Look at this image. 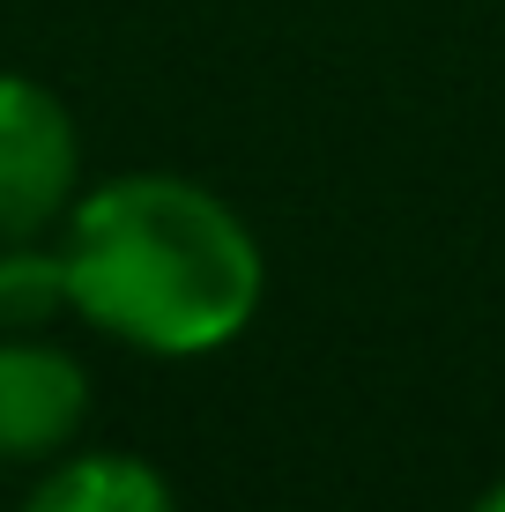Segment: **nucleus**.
Returning a JSON list of instances; mask_svg holds the SVG:
<instances>
[{
    "mask_svg": "<svg viewBox=\"0 0 505 512\" xmlns=\"http://www.w3.org/2000/svg\"><path fill=\"white\" fill-rule=\"evenodd\" d=\"M82 141L67 104L30 75H0V245L38 238L75 208Z\"/></svg>",
    "mask_w": 505,
    "mask_h": 512,
    "instance_id": "nucleus-2",
    "label": "nucleus"
},
{
    "mask_svg": "<svg viewBox=\"0 0 505 512\" xmlns=\"http://www.w3.org/2000/svg\"><path fill=\"white\" fill-rule=\"evenodd\" d=\"M23 512H179L171 483L134 453H82L30 490Z\"/></svg>",
    "mask_w": 505,
    "mask_h": 512,
    "instance_id": "nucleus-4",
    "label": "nucleus"
},
{
    "mask_svg": "<svg viewBox=\"0 0 505 512\" xmlns=\"http://www.w3.org/2000/svg\"><path fill=\"white\" fill-rule=\"evenodd\" d=\"M67 305H75L67 253H38L30 238L0 245V334H38Z\"/></svg>",
    "mask_w": 505,
    "mask_h": 512,
    "instance_id": "nucleus-5",
    "label": "nucleus"
},
{
    "mask_svg": "<svg viewBox=\"0 0 505 512\" xmlns=\"http://www.w3.org/2000/svg\"><path fill=\"white\" fill-rule=\"evenodd\" d=\"M468 512H505V483H498V490H483V498L468 505Z\"/></svg>",
    "mask_w": 505,
    "mask_h": 512,
    "instance_id": "nucleus-6",
    "label": "nucleus"
},
{
    "mask_svg": "<svg viewBox=\"0 0 505 512\" xmlns=\"http://www.w3.org/2000/svg\"><path fill=\"white\" fill-rule=\"evenodd\" d=\"M90 416V379L67 349L38 342V334H8L0 342V468L45 461Z\"/></svg>",
    "mask_w": 505,
    "mask_h": 512,
    "instance_id": "nucleus-3",
    "label": "nucleus"
},
{
    "mask_svg": "<svg viewBox=\"0 0 505 512\" xmlns=\"http://www.w3.org/2000/svg\"><path fill=\"white\" fill-rule=\"evenodd\" d=\"M75 312L149 357L223 349L260 305L253 231L194 179L134 171L97 186L67 223Z\"/></svg>",
    "mask_w": 505,
    "mask_h": 512,
    "instance_id": "nucleus-1",
    "label": "nucleus"
}]
</instances>
